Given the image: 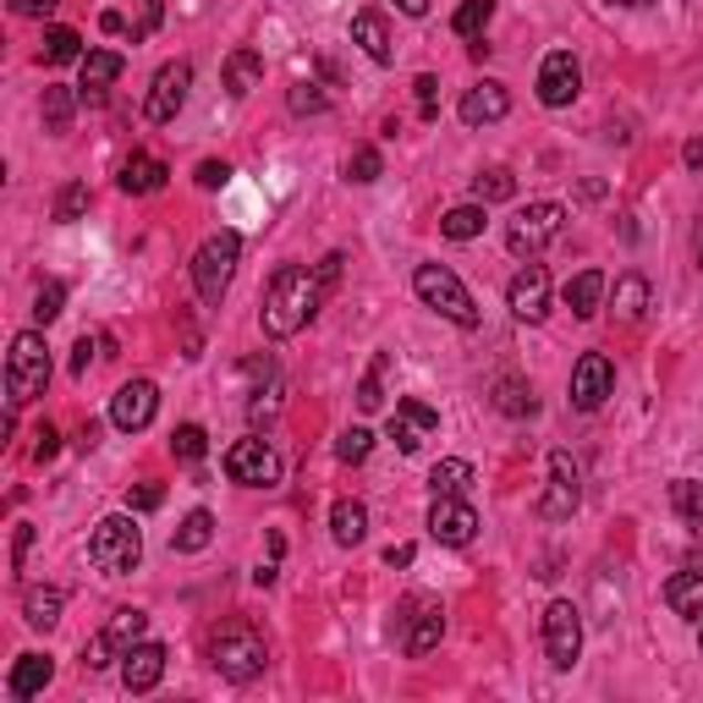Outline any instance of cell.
<instances>
[{"mask_svg":"<svg viewBox=\"0 0 703 703\" xmlns=\"http://www.w3.org/2000/svg\"><path fill=\"white\" fill-rule=\"evenodd\" d=\"M352 39H358V44L369 50V61H380V66L396 55V44H391V22H385L380 11H358V17H352Z\"/></svg>","mask_w":703,"mask_h":703,"instance_id":"cell-26","label":"cell"},{"mask_svg":"<svg viewBox=\"0 0 703 703\" xmlns=\"http://www.w3.org/2000/svg\"><path fill=\"white\" fill-rule=\"evenodd\" d=\"M434 428H440V413H434L428 402H418V396L396 402V413H391V440H396V451H402V456L423 451V440H428Z\"/></svg>","mask_w":703,"mask_h":703,"instance_id":"cell-19","label":"cell"},{"mask_svg":"<svg viewBox=\"0 0 703 703\" xmlns=\"http://www.w3.org/2000/svg\"><path fill=\"white\" fill-rule=\"evenodd\" d=\"M428 489H434V495H467V489H473V462H462V456H445V462H434V473H428Z\"/></svg>","mask_w":703,"mask_h":703,"instance_id":"cell-35","label":"cell"},{"mask_svg":"<svg viewBox=\"0 0 703 703\" xmlns=\"http://www.w3.org/2000/svg\"><path fill=\"white\" fill-rule=\"evenodd\" d=\"M61 604H66L61 588H28V593H22V621H28L33 632H50V627L61 621Z\"/></svg>","mask_w":703,"mask_h":703,"instance_id":"cell-29","label":"cell"},{"mask_svg":"<svg viewBox=\"0 0 703 703\" xmlns=\"http://www.w3.org/2000/svg\"><path fill=\"white\" fill-rule=\"evenodd\" d=\"M610 6H654V0H610Z\"/></svg>","mask_w":703,"mask_h":703,"instance_id":"cell-61","label":"cell"},{"mask_svg":"<svg viewBox=\"0 0 703 703\" xmlns=\"http://www.w3.org/2000/svg\"><path fill=\"white\" fill-rule=\"evenodd\" d=\"M116 77H122V55L116 50H89L77 61V100L83 105H105V94H111Z\"/></svg>","mask_w":703,"mask_h":703,"instance_id":"cell-20","label":"cell"},{"mask_svg":"<svg viewBox=\"0 0 703 703\" xmlns=\"http://www.w3.org/2000/svg\"><path fill=\"white\" fill-rule=\"evenodd\" d=\"M489 17H495V0H462L456 17H451V33L456 39H478L489 28Z\"/></svg>","mask_w":703,"mask_h":703,"instance_id":"cell-38","label":"cell"},{"mask_svg":"<svg viewBox=\"0 0 703 703\" xmlns=\"http://www.w3.org/2000/svg\"><path fill=\"white\" fill-rule=\"evenodd\" d=\"M209 539H215V517L198 506V511H187V517H182V528H176L170 550H182V556H198V550H209Z\"/></svg>","mask_w":703,"mask_h":703,"instance_id":"cell-33","label":"cell"},{"mask_svg":"<svg viewBox=\"0 0 703 703\" xmlns=\"http://www.w3.org/2000/svg\"><path fill=\"white\" fill-rule=\"evenodd\" d=\"M226 478L242 484V489H270V484H281V456H276V445H270V440H237V445L226 451Z\"/></svg>","mask_w":703,"mask_h":703,"instance_id":"cell-10","label":"cell"},{"mask_svg":"<svg viewBox=\"0 0 703 703\" xmlns=\"http://www.w3.org/2000/svg\"><path fill=\"white\" fill-rule=\"evenodd\" d=\"M94 347H100V341H89V335H83V341L72 347V374H77V380L89 374V363H94Z\"/></svg>","mask_w":703,"mask_h":703,"instance_id":"cell-54","label":"cell"},{"mask_svg":"<svg viewBox=\"0 0 703 703\" xmlns=\"http://www.w3.org/2000/svg\"><path fill=\"white\" fill-rule=\"evenodd\" d=\"M506 308L523 319V324H539L550 313V270L545 265H523L511 286H506Z\"/></svg>","mask_w":703,"mask_h":703,"instance_id":"cell-15","label":"cell"},{"mask_svg":"<svg viewBox=\"0 0 703 703\" xmlns=\"http://www.w3.org/2000/svg\"><path fill=\"white\" fill-rule=\"evenodd\" d=\"M413 89H418V116H423V122H434V116H440V77H428V72H423Z\"/></svg>","mask_w":703,"mask_h":703,"instance_id":"cell-49","label":"cell"},{"mask_svg":"<svg viewBox=\"0 0 703 703\" xmlns=\"http://www.w3.org/2000/svg\"><path fill=\"white\" fill-rule=\"evenodd\" d=\"M11 11H17V17H50L55 0H11Z\"/></svg>","mask_w":703,"mask_h":703,"instance_id":"cell-55","label":"cell"},{"mask_svg":"<svg viewBox=\"0 0 703 703\" xmlns=\"http://www.w3.org/2000/svg\"><path fill=\"white\" fill-rule=\"evenodd\" d=\"M159 413V385L154 380H127L116 396H111V423L122 428V434H143L148 423Z\"/></svg>","mask_w":703,"mask_h":703,"instance_id":"cell-16","label":"cell"},{"mask_svg":"<svg viewBox=\"0 0 703 703\" xmlns=\"http://www.w3.org/2000/svg\"><path fill=\"white\" fill-rule=\"evenodd\" d=\"M396 11H407V17H423V11H428V0H396Z\"/></svg>","mask_w":703,"mask_h":703,"instance_id":"cell-60","label":"cell"},{"mask_svg":"<svg viewBox=\"0 0 703 703\" xmlns=\"http://www.w3.org/2000/svg\"><path fill=\"white\" fill-rule=\"evenodd\" d=\"M237 259H242V237H237V231H215V237L198 242V254H193V291H198L209 308L226 302L231 276H237Z\"/></svg>","mask_w":703,"mask_h":703,"instance_id":"cell-4","label":"cell"},{"mask_svg":"<svg viewBox=\"0 0 703 703\" xmlns=\"http://www.w3.org/2000/svg\"><path fill=\"white\" fill-rule=\"evenodd\" d=\"M610 391H616V363L604 352H582L577 369H571V407L577 413H599Z\"/></svg>","mask_w":703,"mask_h":703,"instance_id":"cell-13","label":"cell"},{"mask_svg":"<svg viewBox=\"0 0 703 703\" xmlns=\"http://www.w3.org/2000/svg\"><path fill=\"white\" fill-rule=\"evenodd\" d=\"M61 451V434H55V423H39L33 428V462H50Z\"/></svg>","mask_w":703,"mask_h":703,"instance_id":"cell-51","label":"cell"},{"mask_svg":"<svg viewBox=\"0 0 703 703\" xmlns=\"http://www.w3.org/2000/svg\"><path fill=\"white\" fill-rule=\"evenodd\" d=\"M347 176H352L358 187L380 182V176H385V159H380V148H369V143H363V148H352V154H347Z\"/></svg>","mask_w":703,"mask_h":703,"instance_id":"cell-43","label":"cell"},{"mask_svg":"<svg viewBox=\"0 0 703 703\" xmlns=\"http://www.w3.org/2000/svg\"><path fill=\"white\" fill-rule=\"evenodd\" d=\"M413 556H418L413 545H391V550H385V566H413Z\"/></svg>","mask_w":703,"mask_h":703,"instance_id":"cell-57","label":"cell"},{"mask_svg":"<svg viewBox=\"0 0 703 703\" xmlns=\"http://www.w3.org/2000/svg\"><path fill=\"white\" fill-rule=\"evenodd\" d=\"M50 676H55V660L50 654H17V665H11V676H6V699H33V693H44L50 688Z\"/></svg>","mask_w":703,"mask_h":703,"instance_id":"cell-23","label":"cell"},{"mask_svg":"<svg viewBox=\"0 0 703 703\" xmlns=\"http://www.w3.org/2000/svg\"><path fill=\"white\" fill-rule=\"evenodd\" d=\"M604 276H599V270H582V276H577V281H566V308H571V313H577V319H593V313H599V302H604Z\"/></svg>","mask_w":703,"mask_h":703,"instance_id":"cell-31","label":"cell"},{"mask_svg":"<svg viewBox=\"0 0 703 703\" xmlns=\"http://www.w3.org/2000/svg\"><path fill=\"white\" fill-rule=\"evenodd\" d=\"M440 638H445V604L428 599V593H413V599L402 604V616H396V643H402V654H407V660H423V654L440 649Z\"/></svg>","mask_w":703,"mask_h":703,"instance_id":"cell-9","label":"cell"},{"mask_svg":"<svg viewBox=\"0 0 703 703\" xmlns=\"http://www.w3.org/2000/svg\"><path fill=\"white\" fill-rule=\"evenodd\" d=\"M187 89H193V66H187V61H165V66L154 72V89H148V100H143V116H148L154 127L176 122V111L187 105Z\"/></svg>","mask_w":703,"mask_h":703,"instance_id":"cell-12","label":"cell"},{"mask_svg":"<svg viewBox=\"0 0 703 703\" xmlns=\"http://www.w3.org/2000/svg\"><path fill=\"white\" fill-rule=\"evenodd\" d=\"M561 226H566V209L550 204V198H539V204H528V209H517V215L506 220V248H511L517 259H539V254L561 237Z\"/></svg>","mask_w":703,"mask_h":703,"instance_id":"cell-8","label":"cell"},{"mask_svg":"<svg viewBox=\"0 0 703 703\" xmlns=\"http://www.w3.org/2000/svg\"><path fill=\"white\" fill-rule=\"evenodd\" d=\"M413 291L423 297V308H434L440 319H451V324H462V330L478 324V302H473V291L462 286L456 270H445V265H418V270H413Z\"/></svg>","mask_w":703,"mask_h":703,"instance_id":"cell-5","label":"cell"},{"mask_svg":"<svg viewBox=\"0 0 703 703\" xmlns=\"http://www.w3.org/2000/svg\"><path fill=\"white\" fill-rule=\"evenodd\" d=\"M89 215V182H66L55 193V220H83Z\"/></svg>","mask_w":703,"mask_h":703,"instance_id":"cell-44","label":"cell"},{"mask_svg":"<svg viewBox=\"0 0 703 703\" xmlns=\"http://www.w3.org/2000/svg\"><path fill=\"white\" fill-rule=\"evenodd\" d=\"M385 369H391V358L380 352V358H374V369H369V374H363V385H358V407H363V413H374V407L385 402V385H380V380H385Z\"/></svg>","mask_w":703,"mask_h":703,"instance_id":"cell-45","label":"cell"},{"mask_svg":"<svg viewBox=\"0 0 703 703\" xmlns=\"http://www.w3.org/2000/svg\"><path fill=\"white\" fill-rule=\"evenodd\" d=\"M165 660H170L165 643H148V638H143L138 649L122 660V688H127V693H154L159 676H165Z\"/></svg>","mask_w":703,"mask_h":703,"instance_id":"cell-22","label":"cell"},{"mask_svg":"<svg viewBox=\"0 0 703 703\" xmlns=\"http://www.w3.org/2000/svg\"><path fill=\"white\" fill-rule=\"evenodd\" d=\"M44 61H50V66L83 61V39H77L72 28H44Z\"/></svg>","mask_w":703,"mask_h":703,"instance_id":"cell-41","label":"cell"},{"mask_svg":"<svg viewBox=\"0 0 703 703\" xmlns=\"http://www.w3.org/2000/svg\"><path fill=\"white\" fill-rule=\"evenodd\" d=\"M363 534H369V506L363 500H335L330 506V539L341 550H352V545H363Z\"/></svg>","mask_w":703,"mask_h":703,"instance_id":"cell-27","label":"cell"},{"mask_svg":"<svg viewBox=\"0 0 703 703\" xmlns=\"http://www.w3.org/2000/svg\"><path fill=\"white\" fill-rule=\"evenodd\" d=\"M72 111H77V94L72 89H44V133H66L72 127Z\"/></svg>","mask_w":703,"mask_h":703,"instance_id":"cell-42","label":"cell"},{"mask_svg":"<svg viewBox=\"0 0 703 703\" xmlns=\"http://www.w3.org/2000/svg\"><path fill=\"white\" fill-rule=\"evenodd\" d=\"M341 265H347V259H341V254H330V259H324V265H319V281H324V291H330V286L341 281Z\"/></svg>","mask_w":703,"mask_h":703,"instance_id":"cell-56","label":"cell"},{"mask_svg":"<svg viewBox=\"0 0 703 703\" xmlns=\"http://www.w3.org/2000/svg\"><path fill=\"white\" fill-rule=\"evenodd\" d=\"M428 534H434L440 545L462 550V545H473V534H478V511H473L462 495H434V506H428Z\"/></svg>","mask_w":703,"mask_h":703,"instance_id":"cell-14","label":"cell"},{"mask_svg":"<svg viewBox=\"0 0 703 703\" xmlns=\"http://www.w3.org/2000/svg\"><path fill=\"white\" fill-rule=\"evenodd\" d=\"M265 660H270V649H265L259 627H248V621H226V627L209 638V665H215L226 682H254V676H265Z\"/></svg>","mask_w":703,"mask_h":703,"instance_id":"cell-2","label":"cell"},{"mask_svg":"<svg viewBox=\"0 0 703 703\" xmlns=\"http://www.w3.org/2000/svg\"><path fill=\"white\" fill-rule=\"evenodd\" d=\"M665 604H671V616H682V621H703V571H676V577L665 582Z\"/></svg>","mask_w":703,"mask_h":703,"instance_id":"cell-25","label":"cell"},{"mask_svg":"<svg viewBox=\"0 0 703 703\" xmlns=\"http://www.w3.org/2000/svg\"><path fill=\"white\" fill-rule=\"evenodd\" d=\"M682 159H688L693 170H703V138H688V148H682Z\"/></svg>","mask_w":703,"mask_h":703,"instance_id":"cell-59","label":"cell"},{"mask_svg":"<svg viewBox=\"0 0 703 703\" xmlns=\"http://www.w3.org/2000/svg\"><path fill=\"white\" fill-rule=\"evenodd\" d=\"M89 561L100 566L105 577L138 571V561H143L138 523H133V517H105V523H94V534H89Z\"/></svg>","mask_w":703,"mask_h":703,"instance_id":"cell-6","label":"cell"},{"mask_svg":"<svg viewBox=\"0 0 703 703\" xmlns=\"http://www.w3.org/2000/svg\"><path fill=\"white\" fill-rule=\"evenodd\" d=\"M577 500H582L577 462H571L566 451H550V489H545V500H539V517H545V523H566V517L577 511Z\"/></svg>","mask_w":703,"mask_h":703,"instance_id":"cell-17","label":"cell"},{"mask_svg":"<svg viewBox=\"0 0 703 703\" xmlns=\"http://www.w3.org/2000/svg\"><path fill=\"white\" fill-rule=\"evenodd\" d=\"M511 193H517V176H511L506 165H489V170L473 176V198H478V204H506Z\"/></svg>","mask_w":703,"mask_h":703,"instance_id":"cell-37","label":"cell"},{"mask_svg":"<svg viewBox=\"0 0 703 703\" xmlns=\"http://www.w3.org/2000/svg\"><path fill=\"white\" fill-rule=\"evenodd\" d=\"M143 632H148V616H143V610H133V604L116 610V616L83 643V671H111L116 660H127V654L138 649Z\"/></svg>","mask_w":703,"mask_h":703,"instance_id":"cell-7","label":"cell"},{"mask_svg":"<svg viewBox=\"0 0 703 703\" xmlns=\"http://www.w3.org/2000/svg\"><path fill=\"white\" fill-rule=\"evenodd\" d=\"M159 22H165V0H133V11H127V39H133V44L154 39Z\"/></svg>","mask_w":703,"mask_h":703,"instance_id":"cell-39","label":"cell"},{"mask_svg":"<svg viewBox=\"0 0 703 703\" xmlns=\"http://www.w3.org/2000/svg\"><path fill=\"white\" fill-rule=\"evenodd\" d=\"M369 451H374V434H369V428H347V434L335 440V456H341V462H352V467H358V462H369Z\"/></svg>","mask_w":703,"mask_h":703,"instance_id":"cell-46","label":"cell"},{"mask_svg":"<svg viewBox=\"0 0 703 703\" xmlns=\"http://www.w3.org/2000/svg\"><path fill=\"white\" fill-rule=\"evenodd\" d=\"M671 506H676V517H682L693 534H703V484L699 478H676V484H671Z\"/></svg>","mask_w":703,"mask_h":703,"instance_id":"cell-36","label":"cell"},{"mask_svg":"<svg viewBox=\"0 0 703 703\" xmlns=\"http://www.w3.org/2000/svg\"><path fill=\"white\" fill-rule=\"evenodd\" d=\"M506 111H511V94H506V83H473L467 94H462V105H456V116L467 122V127H489V122H506Z\"/></svg>","mask_w":703,"mask_h":703,"instance_id":"cell-21","label":"cell"},{"mask_svg":"<svg viewBox=\"0 0 703 703\" xmlns=\"http://www.w3.org/2000/svg\"><path fill=\"white\" fill-rule=\"evenodd\" d=\"M621 324H638L643 313H649V281L643 276H621L616 281V308H610Z\"/></svg>","mask_w":703,"mask_h":703,"instance_id":"cell-34","label":"cell"},{"mask_svg":"<svg viewBox=\"0 0 703 703\" xmlns=\"http://www.w3.org/2000/svg\"><path fill=\"white\" fill-rule=\"evenodd\" d=\"M319 302H324V281H319V270H308V265H281L276 276H270V291H265V335H297L313 313H319Z\"/></svg>","mask_w":703,"mask_h":703,"instance_id":"cell-1","label":"cell"},{"mask_svg":"<svg viewBox=\"0 0 703 703\" xmlns=\"http://www.w3.org/2000/svg\"><path fill=\"white\" fill-rule=\"evenodd\" d=\"M100 28H105V33H127V17H122V11H100Z\"/></svg>","mask_w":703,"mask_h":703,"instance_id":"cell-58","label":"cell"},{"mask_svg":"<svg viewBox=\"0 0 703 703\" xmlns=\"http://www.w3.org/2000/svg\"><path fill=\"white\" fill-rule=\"evenodd\" d=\"M159 500H165V489H159V484H138V489L127 495V506H133V511H159Z\"/></svg>","mask_w":703,"mask_h":703,"instance_id":"cell-53","label":"cell"},{"mask_svg":"<svg viewBox=\"0 0 703 703\" xmlns=\"http://www.w3.org/2000/svg\"><path fill=\"white\" fill-rule=\"evenodd\" d=\"M259 83H265V55L254 44H237L226 55V89H231V100H248Z\"/></svg>","mask_w":703,"mask_h":703,"instance_id":"cell-24","label":"cell"},{"mask_svg":"<svg viewBox=\"0 0 703 703\" xmlns=\"http://www.w3.org/2000/svg\"><path fill=\"white\" fill-rule=\"evenodd\" d=\"M44 385H50V347H44L39 330H22L11 341V358H6V402H11V413L39 402Z\"/></svg>","mask_w":703,"mask_h":703,"instance_id":"cell-3","label":"cell"},{"mask_svg":"<svg viewBox=\"0 0 703 703\" xmlns=\"http://www.w3.org/2000/svg\"><path fill=\"white\" fill-rule=\"evenodd\" d=\"M545 654H550L556 671H571L577 654H582V616H577L571 599H556L545 610Z\"/></svg>","mask_w":703,"mask_h":703,"instance_id":"cell-11","label":"cell"},{"mask_svg":"<svg viewBox=\"0 0 703 703\" xmlns=\"http://www.w3.org/2000/svg\"><path fill=\"white\" fill-rule=\"evenodd\" d=\"M495 407H500L506 418H534V413H539V396H534L528 380L506 374V380H495Z\"/></svg>","mask_w":703,"mask_h":703,"instance_id":"cell-30","label":"cell"},{"mask_svg":"<svg viewBox=\"0 0 703 703\" xmlns=\"http://www.w3.org/2000/svg\"><path fill=\"white\" fill-rule=\"evenodd\" d=\"M28 550H33V523H17V534H11V571L28 566Z\"/></svg>","mask_w":703,"mask_h":703,"instance_id":"cell-52","label":"cell"},{"mask_svg":"<svg viewBox=\"0 0 703 703\" xmlns=\"http://www.w3.org/2000/svg\"><path fill=\"white\" fill-rule=\"evenodd\" d=\"M577 89H582L577 55H571V50H550L545 66H539V100H545L550 111H566V105L577 100Z\"/></svg>","mask_w":703,"mask_h":703,"instance_id":"cell-18","label":"cell"},{"mask_svg":"<svg viewBox=\"0 0 703 703\" xmlns=\"http://www.w3.org/2000/svg\"><path fill=\"white\" fill-rule=\"evenodd\" d=\"M699 265H703V242H699Z\"/></svg>","mask_w":703,"mask_h":703,"instance_id":"cell-62","label":"cell"},{"mask_svg":"<svg viewBox=\"0 0 703 703\" xmlns=\"http://www.w3.org/2000/svg\"><path fill=\"white\" fill-rule=\"evenodd\" d=\"M165 159H154V154H133L127 165H122V193H133V198H148V193H159L165 187Z\"/></svg>","mask_w":703,"mask_h":703,"instance_id":"cell-28","label":"cell"},{"mask_svg":"<svg viewBox=\"0 0 703 703\" xmlns=\"http://www.w3.org/2000/svg\"><path fill=\"white\" fill-rule=\"evenodd\" d=\"M286 105H291V116H324V111H330V100H324L313 83H297Z\"/></svg>","mask_w":703,"mask_h":703,"instance_id":"cell-48","label":"cell"},{"mask_svg":"<svg viewBox=\"0 0 703 703\" xmlns=\"http://www.w3.org/2000/svg\"><path fill=\"white\" fill-rule=\"evenodd\" d=\"M204 451H209V434H204V423H182V428L170 434V456H176V462L198 467V462H204Z\"/></svg>","mask_w":703,"mask_h":703,"instance_id":"cell-40","label":"cell"},{"mask_svg":"<svg viewBox=\"0 0 703 703\" xmlns=\"http://www.w3.org/2000/svg\"><path fill=\"white\" fill-rule=\"evenodd\" d=\"M484 209H489V204H456V209L440 215V231H445L451 242H473V237H484Z\"/></svg>","mask_w":703,"mask_h":703,"instance_id":"cell-32","label":"cell"},{"mask_svg":"<svg viewBox=\"0 0 703 703\" xmlns=\"http://www.w3.org/2000/svg\"><path fill=\"white\" fill-rule=\"evenodd\" d=\"M226 176H231V165H226V159H204L193 182H198L204 193H215V187H226Z\"/></svg>","mask_w":703,"mask_h":703,"instance_id":"cell-50","label":"cell"},{"mask_svg":"<svg viewBox=\"0 0 703 703\" xmlns=\"http://www.w3.org/2000/svg\"><path fill=\"white\" fill-rule=\"evenodd\" d=\"M61 302H66V286H61V281H44V286H39V297H33V319H39V324L61 319Z\"/></svg>","mask_w":703,"mask_h":703,"instance_id":"cell-47","label":"cell"}]
</instances>
